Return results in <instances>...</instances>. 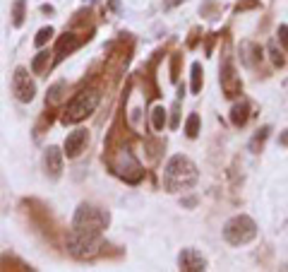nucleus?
Listing matches in <instances>:
<instances>
[{
	"mask_svg": "<svg viewBox=\"0 0 288 272\" xmlns=\"http://www.w3.org/2000/svg\"><path fill=\"white\" fill-rule=\"evenodd\" d=\"M197 166L192 159H187L183 154H175L168 159L164 171V183L168 191H185L190 185L197 183Z\"/></svg>",
	"mask_w": 288,
	"mask_h": 272,
	"instance_id": "nucleus-1",
	"label": "nucleus"
},
{
	"mask_svg": "<svg viewBox=\"0 0 288 272\" xmlns=\"http://www.w3.org/2000/svg\"><path fill=\"white\" fill-rule=\"evenodd\" d=\"M101 248V234L84 232L72 226V232L68 234V250L75 258H94Z\"/></svg>",
	"mask_w": 288,
	"mask_h": 272,
	"instance_id": "nucleus-2",
	"label": "nucleus"
},
{
	"mask_svg": "<svg viewBox=\"0 0 288 272\" xmlns=\"http://www.w3.org/2000/svg\"><path fill=\"white\" fill-rule=\"evenodd\" d=\"M224 236L233 246H245V243H250V241L257 236V224L248 215H235L224 226Z\"/></svg>",
	"mask_w": 288,
	"mask_h": 272,
	"instance_id": "nucleus-3",
	"label": "nucleus"
},
{
	"mask_svg": "<svg viewBox=\"0 0 288 272\" xmlns=\"http://www.w3.org/2000/svg\"><path fill=\"white\" fill-rule=\"evenodd\" d=\"M101 101V94L96 92V89H86V92H79L75 99H72L70 104H68V111L62 116L65 123H77V120L86 118L89 113L96 111V106Z\"/></svg>",
	"mask_w": 288,
	"mask_h": 272,
	"instance_id": "nucleus-4",
	"label": "nucleus"
},
{
	"mask_svg": "<svg viewBox=\"0 0 288 272\" xmlns=\"http://www.w3.org/2000/svg\"><path fill=\"white\" fill-rule=\"evenodd\" d=\"M72 226L84 229V232L101 234L108 226V212H103L99 207H92V205H79V210L75 212V219H72Z\"/></svg>",
	"mask_w": 288,
	"mask_h": 272,
	"instance_id": "nucleus-5",
	"label": "nucleus"
},
{
	"mask_svg": "<svg viewBox=\"0 0 288 272\" xmlns=\"http://www.w3.org/2000/svg\"><path fill=\"white\" fill-rule=\"evenodd\" d=\"M12 92H15V96L19 99V101H24V104H29L31 99L36 96V85H34V80L29 77V72L24 70V68H17L15 70V77H12Z\"/></svg>",
	"mask_w": 288,
	"mask_h": 272,
	"instance_id": "nucleus-6",
	"label": "nucleus"
},
{
	"mask_svg": "<svg viewBox=\"0 0 288 272\" xmlns=\"http://www.w3.org/2000/svg\"><path fill=\"white\" fill-rule=\"evenodd\" d=\"M116 171L125 178V181H130V183H137V181L142 178V166H140V161L135 159L132 152H120L118 154Z\"/></svg>",
	"mask_w": 288,
	"mask_h": 272,
	"instance_id": "nucleus-7",
	"label": "nucleus"
},
{
	"mask_svg": "<svg viewBox=\"0 0 288 272\" xmlns=\"http://www.w3.org/2000/svg\"><path fill=\"white\" fill-rule=\"evenodd\" d=\"M178 265L183 272H204L207 270V258L197 253L195 248H185L178 256Z\"/></svg>",
	"mask_w": 288,
	"mask_h": 272,
	"instance_id": "nucleus-8",
	"label": "nucleus"
},
{
	"mask_svg": "<svg viewBox=\"0 0 288 272\" xmlns=\"http://www.w3.org/2000/svg\"><path fill=\"white\" fill-rule=\"evenodd\" d=\"M221 87H224L226 96L240 94V80L235 77V70H233V63H231V60H226L224 68H221Z\"/></svg>",
	"mask_w": 288,
	"mask_h": 272,
	"instance_id": "nucleus-9",
	"label": "nucleus"
},
{
	"mask_svg": "<svg viewBox=\"0 0 288 272\" xmlns=\"http://www.w3.org/2000/svg\"><path fill=\"white\" fill-rule=\"evenodd\" d=\"M43 166H46V174L51 178H58L62 174V152L58 150V147H48V150H46Z\"/></svg>",
	"mask_w": 288,
	"mask_h": 272,
	"instance_id": "nucleus-10",
	"label": "nucleus"
},
{
	"mask_svg": "<svg viewBox=\"0 0 288 272\" xmlns=\"http://www.w3.org/2000/svg\"><path fill=\"white\" fill-rule=\"evenodd\" d=\"M86 144V130H75V133H70L68 135V140H65V152L70 159H75L79 152H82V147Z\"/></svg>",
	"mask_w": 288,
	"mask_h": 272,
	"instance_id": "nucleus-11",
	"label": "nucleus"
},
{
	"mask_svg": "<svg viewBox=\"0 0 288 272\" xmlns=\"http://www.w3.org/2000/svg\"><path fill=\"white\" fill-rule=\"evenodd\" d=\"M79 46V39L75 36V34H62L60 39H58V46H55V53H58V58H62V56H68V53H72L75 48Z\"/></svg>",
	"mask_w": 288,
	"mask_h": 272,
	"instance_id": "nucleus-12",
	"label": "nucleus"
},
{
	"mask_svg": "<svg viewBox=\"0 0 288 272\" xmlns=\"http://www.w3.org/2000/svg\"><path fill=\"white\" fill-rule=\"evenodd\" d=\"M248 118H250L248 101H240V104H235L233 109H231V123H233L235 128H242V125L248 123Z\"/></svg>",
	"mask_w": 288,
	"mask_h": 272,
	"instance_id": "nucleus-13",
	"label": "nucleus"
},
{
	"mask_svg": "<svg viewBox=\"0 0 288 272\" xmlns=\"http://www.w3.org/2000/svg\"><path fill=\"white\" fill-rule=\"evenodd\" d=\"M48 63H51V53H48V51H41V53H36V58H34L31 70L36 72V75H41V72L48 68Z\"/></svg>",
	"mask_w": 288,
	"mask_h": 272,
	"instance_id": "nucleus-14",
	"label": "nucleus"
},
{
	"mask_svg": "<svg viewBox=\"0 0 288 272\" xmlns=\"http://www.w3.org/2000/svg\"><path fill=\"white\" fill-rule=\"evenodd\" d=\"M269 133H272V128H269V125H264V128H259V130H257V135L252 137V142H250V150H252V152H259V150H262V144L267 142V137H269Z\"/></svg>",
	"mask_w": 288,
	"mask_h": 272,
	"instance_id": "nucleus-15",
	"label": "nucleus"
},
{
	"mask_svg": "<svg viewBox=\"0 0 288 272\" xmlns=\"http://www.w3.org/2000/svg\"><path fill=\"white\" fill-rule=\"evenodd\" d=\"M185 135L187 137H197V135H200V116H197V113H190V116H187Z\"/></svg>",
	"mask_w": 288,
	"mask_h": 272,
	"instance_id": "nucleus-16",
	"label": "nucleus"
},
{
	"mask_svg": "<svg viewBox=\"0 0 288 272\" xmlns=\"http://www.w3.org/2000/svg\"><path fill=\"white\" fill-rule=\"evenodd\" d=\"M24 8H27L24 0H15V5H12V24L15 27H22L24 24Z\"/></svg>",
	"mask_w": 288,
	"mask_h": 272,
	"instance_id": "nucleus-17",
	"label": "nucleus"
},
{
	"mask_svg": "<svg viewBox=\"0 0 288 272\" xmlns=\"http://www.w3.org/2000/svg\"><path fill=\"white\" fill-rule=\"evenodd\" d=\"M151 123H154V130L166 128V109L164 106H156L154 111H151Z\"/></svg>",
	"mask_w": 288,
	"mask_h": 272,
	"instance_id": "nucleus-18",
	"label": "nucleus"
},
{
	"mask_svg": "<svg viewBox=\"0 0 288 272\" xmlns=\"http://www.w3.org/2000/svg\"><path fill=\"white\" fill-rule=\"evenodd\" d=\"M192 92L200 94L202 92V65L192 63Z\"/></svg>",
	"mask_w": 288,
	"mask_h": 272,
	"instance_id": "nucleus-19",
	"label": "nucleus"
},
{
	"mask_svg": "<svg viewBox=\"0 0 288 272\" xmlns=\"http://www.w3.org/2000/svg\"><path fill=\"white\" fill-rule=\"evenodd\" d=\"M51 36H53V27H43V29H39V34H36V39H34V44H36L39 48H41V46H46Z\"/></svg>",
	"mask_w": 288,
	"mask_h": 272,
	"instance_id": "nucleus-20",
	"label": "nucleus"
},
{
	"mask_svg": "<svg viewBox=\"0 0 288 272\" xmlns=\"http://www.w3.org/2000/svg\"><path fill=\"white\" fill-rule=\"evenodd\" d=\"M269 53H272V63L276 65V68H281V65H283V53L276 48V44H272V46H269Z\"/></svg>",
	"mask_w": 288,
	"mask_h": 272,
	"instance_id": "nucleus-21",
	"label": "nucleus"
},
{
	"mask_svg": "<svg viewBox=\"0 0 288 272\" xmlns=\"http://www.w3.org/2000/svg\"><path fill=\"white\" fill-rule=\"evenodd\" d=\"M279 41H281V46L288 51V27L286 24H281L279 27Z\"/></svg>",
	"mask_w": 288,
	"mask_h": 272,
	"instance_id": "nucleus-22",
	"label": "nucleus"
},
{
	"mask_svg": "<svg viewBox=\"0 0 288 272\" xmlns=\"http://www.w3.org/2000/svg\"><path fill=\"white\" fill-rule=\"evenodd\" d=\"M60 89H62V85H55V87L51 89V101H58V96H60Z\"/></svg>",
	"mask_w": 288,
	"mask_h": 272,
	"instance_id": "nucleus-23",
	"label": "nucleus"
},
{
	"mask_svg": "<svg viewBox=\"0 0 288 272\" xmlns=\"http://www.w3.org/2000/svg\"><path fill=\"white\" fill-rule=\"evenodd\" d=\"M171 128H178V104L173 106V120H171Z\"/></svg>",
	"mask_w": 288,
	"mask_h": 272,
	"instance_id": "nucleus-24",
	"label": "nucleus"
},
{
	"mask_svg": "<svg viewBox=\"0 0 288 272\" xmlns=\"http://www.w3.org/2000/svg\"><path fill=\"white\" fill-rule=\"evenodd\" d=\"M279 144H281V147H288V130H283V133H281Z\"/></svg>",
	"mask_w": 288,
	"mask_h": 272,
	"instance_id": "nucleus-25",
	"label": "nucleus"
},
{
	"mask_svg": "<svg viewBox=\"0 0 288 272\" xmlns=\"http://www.w3.org/2000/svg\"><path fill=\"white\" fill-rule=\"evenodd\" d=\"M178 3H183V0H166V3H164V8H166V10H171V8H175Z\"/></svg>",
	"mask_w": 288,
	"mask_h": 272,
	"instance_id": "nucleus-26",
	"label": "nucleus"
},
{
	"mask_svg": "<svg viewBox=\"0 0 288 272\" xmlns=\"http://www.w3.org/2000/svg\"><path fill=\"white\" fill-rule=\"evenodd\" d=\"M41 12H48V15H53V8H51V5H41Z\"/></svg>",
	"mask_w": 288,
	"mask_h": 272,
	"instance_id": "nucleus-27",
	"label": "nucleus"
}]
</instances>
